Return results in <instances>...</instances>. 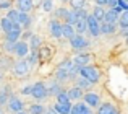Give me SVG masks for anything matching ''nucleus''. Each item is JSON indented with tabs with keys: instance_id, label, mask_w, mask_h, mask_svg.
Masks as SVG:
<instances>
[{
	"instance_id": "f257e3e1",
	"label": "nucleus",
	"mask_w": 128,
	"mask_h": 114,
	"mask_svg": "<svg viewBox=\"0 0 128 114\" xmlns=\"http://www.w3.org/2000/svg\"><path fill=\"white\" fill-rule=\"evenodd\" d=\"M80 75H81L83 78H86L88 82H91V83L99 82V72H97L94 67H89V65L80 67Z\"/></svg>"
},
{
	"instance_id": "f03ea898",
	"label": "nucleus",
	"mask_w": 128,
	"mask_h": 114,
	"mask_svg": "<svg viewBox=\"0 0 128 114\" xmlns=\"http://www.w3.org/2000/svg\"><path fill=\"white\" fill-rule=\"evenodd\" d=\"M31 95L34 96L36 99H42V98H46L47 96V86L44 85V83H36V85H32L31 86Z\"/></svg>"
},
{
	"instance_id": "7ed1b4c3",
	"label": "nucleus",
	"mask_w": 128,
	"mask_h": 114,
	"mask_svg": "<svg viewBox=\"0 0 128 114\" xmlns=\"http://www.w3.org/2000/svg\"><path fill=\"white\" fill-rule=\"evenodd\" d=\"M99 25H100V23L97 21V20L94 18L92 15L86 16V26H88V29H89V33H91L92 36H99V34H100V31H99Z\"/></svg>"
},
{
	"instance_id": "20e7f679",
	"label": "nucleus",
	"mask_w": 128,
	"mask_h": 114,
	"mask_svg": "<svg viewBox=\"0 0 128 114\" xmlns=\"http://www.w3.org/2000/svg\"><path fill=\"white\" fill-rule=\"evenodd\" d=\"M28 51H29V46H28V42H24V41H16L15 42V46H13V52H15L18 57H26L28 55Z\"/></svg>"
},
{
	"instance_id": "39448f33",
	"label": "nucleus",
	"mask_w": 128,
	"mask_h": 114,
	"mask_svg": "<svg viewBox=\"0 0 128 114\" xmlns=\"http://www.w3.org/2000/svg\"><path fill=\"white\" fill-rule=\"evenodd\" d=\"M70 44H72L75 49H83V47H86V46H88V41L83 38V36L78 34V36H73V38H70Z\"/></svg>"
},
{
	"instance_id": "423d86ee",
	"label": "nucleus",
	"mask_w": 128,
	"mask_h": 114,
	"mask_svg": "<svg viewBox=\"0 0 128 114\" xmlns=\"http://www.w3.org/2000/svg\"><path fill=\"white\" fill-rule=\"evenodd\" d=\"M29 70V64L26 60H20V62L15 64V73L16 75H26Z\"/></svg>"
},
{
	"instance_id": "0eeeda50",
	"label": "nucleus",
	"mask_w": 128,
	"mask_h": 114,
	"mask_svg": "<svg viewBox=\"0 0 128 114\" xmlns=\"http://www.w3.org/2000/svg\"><path fill=\"white\" fill-rule=\"evenodd\" d=\"M70 114H92V112H91V109L88 108L86 104H81V103H78V104L72 106V109H70Z\"/></svg>"
},
{
	"instance_id": "6e6552de",
	"label": "nucleus",
	"mask_w": 128,
	"mask_h": 114,
	"mask_svg": "<svg viewBox=\"0 0 128 114\" xmlns=\"http://www.w3.org/2000/svg\"><path fill=\"white\" fill-rule=\"evenodd\" d=\"M84 101L88 106H91V108H96V106H99L100 99L97 95H94V93H88V95H84Z\"/></svg>"
},
{
	"instance_id": "1a4fd4ad",
	"label": "nucleus",
	"mask_w": 128,
	"mask_h": 114,
	"mask_svg": "<svg viewBox=\"0 0 128 114\" xmlns=\"http://www.w3.org/2000/svg\"><path fill=\"white\" fill-rule=\"evenodd\" d=\"M73 29H75L76 33H80V34H83V33L88 29V26H86V18H76V21L73 23Z\"/></svg>"
},
{
	"instance_id": "9d476101",
	"label": "nucleus",
	"mask_w": 128,
	"mask_h": 114,
	"mask_svg": "<svg viewBox=\"0 0 128 114\" xmlns=\"http://www.w3.org/2000/svg\"><path fill=\"white\" fill-rule=\"evenodd\" d=\"M50 33H52L54 38H62V23L52 21L50 23Z\"/></svg>"
},
{
	"instance_id": "9b49d317",
	"label": "nucleus",
	"mask_w": 128,
	"mask_h": 114,
	"mask_svg": "<svg viewBox=\"0 0 128 114\" xmlns=\"http://www.w3.org/2000/svg\"><path fill=\"white\" fill-rule=\"evenodd\" d=\"M104 20H106L107 23H114V25H115V21L118 20V12H115V8L106 12L104 13Z\"/></svg>"
},
{
	"instance_id": "f8f14e48",
	"label": "nucleus",
	"mask_w": 128,
	"mask_h": 114,
	"mask_svg": "<svg viewBox=\"0 0 128 114\" xmlns=\"http://www.w3.org/2000/svg\"><path fill=\"white\" fill-rule=\"evenodd\" d=\"M89 60H91V55H89V54H80V55L75 57L73 64H76V65L83 67V65H88V64H89Z\"/></svg>"
},
{
	"instance_id": "ddd939ff",
	"label": "nucleus",
	"mask_w": 128,
	"mask_h": 114,
	"mask_svg": "<svg viewBox=\"0 0 128 114\" xmlns=\"http://www.w3.org/2000/svg\"><path fill=\"white\" fill-rule=\"evenodd\" d=\"M16 3H18L20 12H23V13L29 12L32 8V0H16Z\"/></svg>"
},
{
	"instance_id": "4468645a",
	"label": "nucleus",
	"mask_w": 128,
	"mask_h": 114,
	"mask_svg": "<svg viewBox=\"0 0 128 114\" xmlns=\"http://www.w3.org/2000/svg\"><path fill=\"white\" fill-rule=\"evenodd\" d=\"M8 108L12 109V111H15V112L23 111V103L20 101L18 98H12V99L8 101Z\"/></svg>"
},
{
	"instance_id": "2eb2a0df",
	"label": "nucleus",
	"mask_w": 128,
	"mask_h": 114,
	"mask_svg": "<svg viewBox=\"0 0 128 114\" xmlns=\"http://www.w3.org/2000/svg\"><path fill=\"white\" fill-rule=\"evenodd\" d=\"M55 109L58 114H70V109H72V104L70 103H58V104H55Z\"/></svg>"
},
{
	"instance_id": "dca6fc26",
	"label": "nucleus",
	"mask_w": 128,
	"mask_h": 114,
	"mask_svg": "<svg viewBox=\"0 0 128 114\" xmlns=\"http://www.w3.org/2000/svg\"><path fill=\"white\" fill-rule=\"evenodd\" d=\"M18 25H20V26H23V28H29V25H31V18L28 16V13H23V12H20Z\"/></svg>"
},
{
	"instance_id": "f3484780",
	"label": "nucleus",
	"mask_w": 128,
	"mask_h": 114,
	"mask_svg": "<svg viewBox=\"0 0 128 114\" xmlns=\"http://www.w3.org/2000/svg\"><path fill=\"white\" fill-rule=\"evenodd\" d=\"M62 36H65V38H73L75 36V29H73L72 25H68V23H65V25H62Z\"/></svg>"
},
{
	"instance_id": "a211bd4d",
	"label": "nucleus",
	"mask_w": 128,
	"mask_h": 114,
	"mask_svg": "<svg viewBox=\"0 0 128 114\" xmlns=\"http://www.w3.org/2000/svg\"><path fill=\"white\" fill-rule=\"evenodd\" d=\"M114 29H115V26H114V23H102V25H99V31L102 33V34H110V33H114Z\"/></svg>"
},
{
	"instance_id": "6ab92c4d",
	"label": "nucleus",
	"mask_w": 128,
	"mask_h": 114,
	"mask_svg": "<svg viewBox=\"0 0 128 114\" xmlns=\"http://www.w3.org/2000/svg\"><path fill=\"white\" fill-rule=\"evenodd\" d=\"M99 114H118V112H117V109L114 108L112 104L106 103V104H102V106L99 108Z\"/></svg>"
},
{
	"instance_id": "aec40b11",
	"label": "nucleus",
	"mask_w": 128,
	"mask_h": 114,
	"mask_svg": "<svg viewBox=\"0 0 128 114\" xmlns=\"http://www.w3.org/2000/svg\"><path fill=\"white\" fill-rule=\"evenodd\" d=\"M70 78V69H63V67H58L57 70V80H68Z\"/></svg>"
},
{
	"instance_id": "412c9836",
	"label": "nucleus",
	"mask_w": 128,
	"mask_h": 114,
	"mask_svg": "<svg viewBox=\"0 0 128 114\" xmlns=\"http://www.w3.org/2000/svg\"><path fill=\"white\" fill-rule=\"evenodd\" d=\"M68 98L70 99H80L83 96V93H81V88H78V86H75V88H72V90H68Z\"/></svg>"
},
{
	"instance_id": "4be33fe9",
	"label": "nucleus",
	"mask_w": 128,
	"mask_h": 114,
	"mask_svg": "<svg viewBox=\"0 0 128 114\" xmlns=\"http://www.w3.org/2000/svg\"><path fill=\"white\" fill-rule=\"evenodd\" d=\"M104 13H106V12H104V8H102V7H99V5H96V8L92 10V16L97 20V21H102V20H104Z\"/></svg>"
},
{
	"instance_id": "5701e85b",
	"label": "nucleus",
	"mask_w": 128,
	"mask_h": 114,
	"mask_svg": "<svg viewBox=\"0 0 128 114\" xmlns=\"http://www.w3.org/2000/svg\"><path fill=\"white\" fill-rule=\"evenodd\" d=\"M0 26H2V29H3L5 33H8L10 29L13 28V23L10 21V20L6 18V16H5V18H2V21H0Z\"/></svg>"
},
{
	"instance_id": "b1692460",
	"label": "nucleus",
	"mask_w": 128,
	"mask_h": 114,
	"mask_svg": "<svg viewBox=\"0 0 128 114\" xmlns=\"http://www.w3.org/2000/svg\"><path fill=\"white\" fill-rule=\"evenodd\" d=\"M6 18H8L12 23H18L20 12H18V10H10V12H8V15H6Z\"/></svg>"
},
{
	"instance_id": "393cba45",
	"label": "nucleus",
	"mask_w": 128,
	"mask_h": 114,
	"mask_svg": "<svg viewBox=\"0 0 128 114\" xmlns=\"http://www.w3.org/2000/svg\"><path fill=\"white\" fill-rule=\"evenodd\" d=\"M29 112H31V114H44V112H46V109H44L41 104H31Z\"/></svg>"
},
{
	"instance_id": "a878e982",
	"label": "nucleus",
	"mask_w": 128,
	"mask_h": 114,
	"mask_svg": "<svg viewBox=\"0 0 128 114\" xmlns=\"http://www.w3.org/2000/svg\"><path fill=\"white\" fill-rule=\"evenodd\" d=\"M60 91H62V88H60L57 83H52V85L49 86V90H47V95H55V96H57Z\"/></svg>"
},
{
	"instance_id": "bb28decb",
	"label": "nucleus",
	"mask_w": 128,
	"mask_h": 114,
	"mask_svg": "<svg viewBox=\"0 0 128 114\" xmlns=\"http://www.w3.org/2000/svg\"><path fill=\"white\" fill-rule=\"evenodd\" d=\"M39 46H41V38L39 36H31V47L36 51Z\"/></svg>"
},
{
	"instance_id": "cd10ccee",
	"label": "nucleus",
	"mask_w": 128,
	"mask_h": 114,
	"mask_svg": "<svg viewBox=\"0 0 128 114\" xmlns=\"http://www.w3.org/2000/svg\"><path fill=\"white\" fill-rule=\"evenodd\" d=\"M57 99H58V103H70V98L65 91H60L58 95H57Z\"/></svg>"
},
{
	"instance_id": "c85d7f7f",
	"label": "nucleus",
	"mask_w": 128,
	"mask_h": 114,
	"mask_svg": "<svg viewBox=\"0 0 128 114\" xmlns=\"http://www.w3.org/2000/svg\"><path fill=\"white\" fill-rule=\"evenodd\" d=\"M91 85H92V83L88 82V80L83 78V77H81V78H78V88H89Z\"/></svg>"
},
{
	"instance_id": "c756f323",
	"label": "nucleus",
	"mask_w": 128,
	"mask_h": 114,
	"mask_svg": "<svg viewBox=\"0 0 128 114\" xmlns=\"http://www.w3.org/2000/svg\"><path fill=\"white\" fill-rule=\"evenodd\" d=\"M120 26L122 28H128V12H125L120 18Z\"/></svg>"
},
{
	"instance_id": "7c9ffc66",
	"label": "nucleus",
	"mask_w": 128,
	"mask_h": 114,
	"mask_svg": "<svg viewBox=\"0 0 128 114\" xmlns=\"http://www.w3.org/2000/svg\"><path fill=\"white\" fill-rule=\"evenodd\" d=\"M73 13H75L76 18H86V16H88V13L83 8H75V12H73Z\"/></svg>"
},
{
	"instance_id": "2f4dec72",
	"label": "nucleus",
	"mask_w": 128,
	"mask_h": 114,
	"mask_svg": "<svg viewBox=\"0 0 128 114\" xmlns=\"http://www.w3.org/2000/svg\"><path fill=\"white\" fill-rule=\"evenodd\" d=\"M65 20H66V23H68V25H72V26H73V23L76 21V16H75V13H66Z\"/></svg>"
},
{
	"instance_id": "473e14b6",
	"label": "nucleus",
	"mask_w": 128,
	"mask_h": 114,
	"mask_svg": "<svg viewBox=\"0 0 128 114\" xmlns=\"http://www.w3.org/2000/svg\"><path fill=\"white\" fill-rule=\"evenodd\" d=\"M52 5H54V0H44L42 2V7H44L46 12H50V10H52Z\"/></svg>"
},
{
	"instance_id": "72a5a7b5",
	"label": "nucleus",
	"mask_w": 128,
	"mask_h": 114,
	"mask_svg": "<svg viewBox=\"0 0 128 114\" xmlns=\"http://www.w3.org/2000/svg\"><path fill=\"white\" fill-rule=\"evenodd\" d=\"M72 5L75 7V8H83V5H84V0H72Z\"/></svg>"
},
{
	"instance_id": "f704fd0d",
	"label": "nucleus",
	"mask_w": 128,
	"mask_h": 114,
	"mask_svg": "<svg viewBox=\"0 0 128 114\" xmlns=\"http://www.w3.org/2000/svg\"><path fill=\"white\" fill-rule=\"evenodd\" d=\"M6 103V91H2L0 93V104H5Z\"/></svg>"
},
{
	"instance_id": "c9c22d12",
	"label": "nucleus",
	"mask_w": 128,
	"mask_h": 114,
	"mask_svg": "<svg viewBox=\"0 0 128 114\" xmlns=\"http://www.w3.org/2000/svg\"><path fill=\"white\" fill-rule=\"evenodd\" d=\"M10 7V0H0V8H8Z\"/></svg>"
},
{
	"instance_id": "e433bc0d",
	"label": "nucleus",
	"mask_w": 128,
	"mask_h": 114,
	"mask_svg": "<svg viewBox=\"0 0 128 114\" xmlns=\"http://www.w3.org/2000/svg\"><path fill=\"white\" fill-rule=\"evenodd\" d=\"M66 13H68V12H66L65 8H60V10H57V16H63V18H65V16H66Z\"/></svg>"
},
{
	"instance_id": "4c0bfd02",
	"label": "nucleus",
	"mask_w": 128,
	"mask_h": 114,
	"mask_svg": "<svg viewBox=\"0 0 128 114\" xmlns=\"http://www.w3.org/2000/svg\"><path fill=\"white\" fill-rule=\"evenodd\" d=\"M107 5H110L112 8H115V7L118 5V0H109V2H107Z\"/></svg>"
},
{
	"instance_id": "58836bf2",
	"label": "nucleus",
	"mask_w": 128,
	"mask_h": 114,
	"mask_svg": "<svg viewBox=\"0 0 128 114\" xmlns=\"http://www.w3.org/2000/svg\"><path fill=\"white\" fill-rule=\"evenodd\" d=\"M107 2H109V0H96V3L99 7H104V5H107Z\"/></svg>"
},
{
	"instance_id": "ea45409f",
	"label": "nucleus",
	"mask_w": 128,
	"mask_h": 114,
	"mask_svg": "<svg viewBox=\"0 0 128 114\" xmlns=\"http://www.w3.org/2000/svg\"><path fill=\"white\" fill-rule=\"evenodd\" d=\"M23 95H31V86H26V88L23 90Z\"/></svg>"
},
{
	"instance_id": "a19ab883",
	"label": "nucleus",
	"mask_w": 128,
	"mask_h": 114,
	"mask_svg": "<svg viewBox=\"0 0 128 114\" xmlns=\"http://www.w3.org/2000/svg\"><path fill=\"white\" fill-rule=\"evenodd\" d=\"M44 114H58V112H57L55 109H49V111H46Z\"/></svg>"
},
{
	"instance_id": "79ce46f5",
	"label": "nucleus",
	"mask_w": 128,
	"mask_h": 114,
	"mask_svg": "<svg viewBox=\"0 0 128 114\" xmlns=\"http://www.w3.org/2000/svg\"><path fill=\"white\" fill-rule=\"evenodd\" d=\"M16 114H26V112H24V111H18Z\"/></svg>"
},
{
	"instance_id": "37998d69",
	"label": "nucleus",
	"mask_w": 128,
	"mask_h": 114,
	"mask_svg": "<svg viewBox=\"0 0 128 114\" xmlns=\"http://www.w3.org/2000/svg\"><path fill=\"white\" fill-rule=\"evenodd\" d=\"M126 44H128V38H126Z\"/></svg>"
},
{
	"instance_id": "c03bdc74",
	"label": "nucleus",
	"mask_w": 128,
	"mask_h": 114,
	"mask_svg": "<svg viewBox=\"0 0 128 114\" xmlns=\"http://www.w3.org/2000/svg\"><path fill=\"white\" fill-rule=\"evenodd\" d=\"M126 3H128V0H126Z\"/></svg>"
},
{
	"instance_id": "a18cd8bd",
	"label": "nucleus",
	"mask_w": 128,
	"mask_h": 114,
	"mask_svg": "<svg viewBox=\"0 0 128 114\" xmlns=\"http://www.w3.org/2000/svg\"><path fill=\"white\" fill-rule=\"evenodd\" d=\"M0 114H2V112H0Z\"/></svg>"
}]
</instances>
